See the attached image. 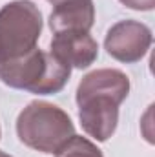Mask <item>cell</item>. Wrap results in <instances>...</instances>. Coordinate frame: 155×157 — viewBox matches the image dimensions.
<instances>
[{
	"mask_svg": "<svg viewBox=\"0 0 155 157\" xmlns=\"http://www.w3.org/2000/svg\"><path fill=\"white\" fill-rule=\"evenodd\" d=\"M130 93V78L120 70H95L77 88L78 119L95 141H108L117 130L119 106Z\"/></svg>",
	"mask_w": 155,
	"mask_h": 157,
	"instance_id": "obj_1",
	"label": "cell"
},
{
	"mask_svg": "<svg viewBox=\"0 0 155 157\" xmlns=\"http://www.w3.org/2000/svg\"><path fill=\"white\" fill-rule=\"evenodd\" d=\"M70 75L71 68L68 64L57 59L51 51L46 53L39 48L0 64V80L4 84L37 95L59 93L70 80Z\"/></svg>",
	"mask_w": 155,
	"mask_h": 157,
	"instance_id": "obj_2",
	"label": "cell"
},
{
	"mask_svg": "<svg viewBox=\"0 0 155 157\" xmlns=\"http://www.w3.org/2000/svg\"><path fill=\"white\" fill-rule=\"evenodd\" d=\"M17 133L26 146L42 154H57L75 135V126L62 108L33 101L17 119Z\"/></svg>",
	"mask_w": 155,
	"mask_h": 157,
	"instance_id": "obj_3",
	"label": "cell"
},
{
	"mask_svg": "<svg viewBox=\"0 0 155 157\" xmlns=\"http://www.w3.org/2000/svg\"><path fill=\"white\" fill-rule=\"evenodd\" d=\"M42 15L29 0H13L0 9V64L37 48Z\"/></svg>",
	"mask_w": 155,
	"mask_h": 157,
	"instance_id": "obj_4",
	"label": "cell"
},
{
	"mask_svg": "<svg viewBox=\"0 0 155 157\" xmlns=\"http://www.w3.org/2000/svg\"><path fill=\"white\" fill-rule=\"evenodd\" d=\"M152 46V29L137 20H120L110 28L104 48L119 62H139Z\"/></svg>",
	"mask_w": 155,
	"mask_h": 157,
	"instance_id": "obj_5",
	"label": "cell"
},
{
	"mask_svg": "<svg viewBox=\"0 0 155 157\" xmlns=\"http://www.w3.org/2000/svg\"><path fill=\"white\" fill-rule=\"evenodd\" d=\"M51 53L70 68L84 70L91 66L99 57V44L89 33L62 31L51 39Z\"/></svg>",
	"mask_w": 155,
	"mask_h": 157,
	"instance_id": "obj_6",
	"label": "cell"
},
{
	"mask_svg": "<svg viewBox=\"0 0 155 157\" xmlns=\"http://www.w3.org/2000/svg\"><path fill=\"white\" fill-rule=\"evenodd\" d=\"M95 22L93 0H62L53 6L49 15V28L53 33L84 31L89 33Z\"/></svg>",
	"mask_w": 155,
	"mask_h": 157,
	"instance_id": "obj_7",
	"label": "cell"
},
{
	"mask_svg": "<svg viewBox=\"0 0 155 157\" xmlns=\"http://www.w3.org/2000/svg\"><path fill=\"white\" fill-rule=\"evenodd\" d=\"M57 157H102V152L89 139L82 135H73L57 154Z\"/></svg>",
	"mask_w": 155,
	"mask_h": 157,
	"instance_id": "obj_8",
	"label": "cell"
},
{
	"mask_svg": "<svg viewBox=\"0 0 155 157\" xmlns=\"http://www.w3.org/2000/svg\"><path fill=\"white\" fill-rule=\"evenodd\" d=\"M120 2L135 11H152L155 6V0H120Z\"/></svg>",
	"mask_w": 155,
	"mask_h": 157,
	"instance_id": "obj_9",
	"label": "cell"
},
{
	"mask_svg": "<svg viewBox=\"0 0 155 157\" xmlns=\"http://www.w3.org/2000/svg\"><path fill=\"white\" fill-rule=\"evenodd\" d=\"M49 2H51V4L55 6V4H59V2H62V0H49Z\"/></svg>",
	"mask_w": 155,
	"mask_h": 157,
	"instance_id": "obj_10",
	"label": "cell"
},
{
	"mask_svg": "<svg viewBox=\"0 0 155 157\" xmlns=\"http://www.w3.org/2000/svg\"><path fill=\"white\" fill-rule=\"evenodd\" d=\"M0 157H11V155H7V154H4V152L0 150Z\"/></svg>",
	"mask_w": 155,
	"mask_h": 157,
	"instance_id": "obj_11",
	"label": "cell"
}]
</instances>
